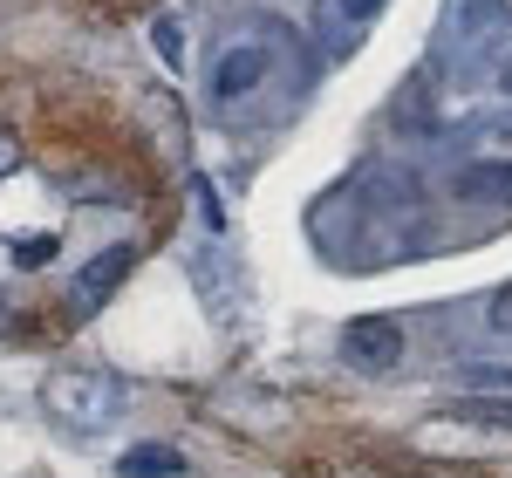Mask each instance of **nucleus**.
<instances>
[{
  "mask_svg": "<svg viewBox=\"0 0 512 478\" xmlns=\"http://www.w3.org/2000/svg\"><path fill=\"white\" fill-rule=\"evenodd\" d=\"M41 403H48V417L69 424V431H103L123 410V383L110 369H55V376L41 383Z\"/></svg>",
  "mask_w": 512,
  "mask_h": 478,
  "instance_id": "1",
  "label": "nucleus"
},
{
  "mask_svg": "<svg viewBox=\"0 0 512 478\" xmlns=\"http://www.w3.org/2000/svg\"><path fill=\"white\" fill-rule=\"evenodd\" d=\"M342 356L362 369V376H390L396 362H403V328L390 315H362L342 328Z\"/></svg>",
  "mask_w": 512,
  "mask_h": 478,
  "instance_id": "2",
  "label": "nucleus"
},
{
  "mask_svg": "<svg viewBox=\"0 0 512 478\" xmlns=\"http://www.w3.org/2000/svg\"><path fill=\"white\" fill-rule=\"evenodd\" d=\"M267 69H274V48H267V41H233V48L212 62V96H219V103H246V96L267 82Z\"/></svg>",
  "mask_w": 512,
  "mask_h": 478,
  "instance_id": "3",
  "label": "nucleus"
},
{
  "mask_svg": "<svg viewBox=\"0 0 512 478\" xmlns=\"http://www.w3.org/2000/svg\"><path fill=\"white\" fill-rule=\"evenodd\" d=\"M458 205H485V212H512V158H472L451 178Z\"/></svg>",
  "mask_w": 512,
  "mask_h": 478,
  "instance_id": "4",
  "label": "nucleus"
},
{
  "mask_svg": "<svg viewBox=\"0 0 512 478\" xmlns=\"http://www.w3.org/2000/svg\"><path fill=\"white\" fill-rule=\"evenodd\" d=\"M130 260H137L130 246H110V253H96V267H82V280H76V308H96V301H103V294H110V287L130 274Z\"/></svg>",
  "mask_w": 512,
  "mask_h": 478,
  "instance_id": "5",
  "label": "nucleus"
},
{
  "mask_svg": "<svg viewBox=\"0 0 512 478\" xmlns=\"http://www.w3.org/2000/svg\"><path fill=\"white\" fill-rule=\"evenodd\" d=\"M117 478H185V458L171 444H130L117 458Z\"/></svg>",
  "mask_w": 512,
  "mask_h": 478,
  "instance_id": "6",
  "label": "nucleus"
},
{
  "mask_svg": "<svg viewBox=\"0 0 512 478\" xmlns=\"http://www.w3.org/2000/svg\"><path fill=\"white\" fill-rule=\"evenodd\" d=\"M458 417H465V424H485V431H499V438H512V403L506 397H472Z\"/></svg>",
  "mask_w": 512,
  "mask_h": 478,
  "instance_id": "7",
  "label": "nucleus"
},
{
  "mask_svg": "<svg viewBox=\"0 0 512 478\" xmlns=\"http://www.w3.org/2000/svg\"><path fill=\"white\" fill-rule=\"evenodd\" d=\"M458 137L478 144V151H492V144H506V151H512V117H478V123H465Z\"/></svg>",
  "mask_w": 512,
  "mask_h": 478,
  "instance_id": "8",
  "label": "nucleus"
},
{
  "mask_svg": "<svg viewBox=\"0 0 512 478\" xmlns=\"http://www.w3.org/2000/svg\"><path fill=\"white\" fill-rule=\"evenodd\" d=\"M383 7H390V0H328V14H335L342 28H369Z\"/></svg>",
  "mask_w": 512,
  "mask_h": 478,
  "instance_id": "9",
  "label": "nucleus"
},
{
  "mask_svg": "<svg viewBox=\"0 0 512 478\" xmlns=\"http://www.w3.org/2000/svg\"><path fill=\"white\" fill-rule=\"evenodd\" d=\"M458 376H465V383H478V390H512V369H506V362H465Z\"/></svg>",
  "mask_w": 512,
  "mask_h": 478,
  "instance_id": "10",
  "label": "nucleus"
},
{
  "mask_svg": "<svg viewBox=\"0 0 512 478\" xmlns=\"http://www.w3.org/2000/svg\"><path fill=\"white\" fill-rule=\"evenodd\" d=\"M485 321H492V335H512V280L485 301Z\"/></svg>",
  "mask_w": 512,
  "mask_h": 478,
  "instance_id": "11",
  "label": "nucleus"
},
{
  "mask_svg": "<svg viewBox=\"0 0 512 478\" xmlns=\"http://www.w3.org/2000/svg\"><path fill=\"white\" fill-rule=\"evenodd\" d=\"M21 164V151H14V137H0V171H14Z\"/></svg>",
  "mask_w": 512,
  "mask_h": 478,
  "instance_id": "12",
  "label": "nucleus"
},
{
  "mask_svg": "<svg viewBox=\"0 0 512 478\" xmlns=\"http://www.w3.org/2000/svg\"><path fill=\"white\" fill-rule=\"evenodd\" d=\"M499 82H506V89H512V62H506V69H499Z\"/></svg>",
  "mask_w": 512,
  "mask_h": 478,
  "instance_id": "13",
  "label": "nucleus"
}]
</instances>
